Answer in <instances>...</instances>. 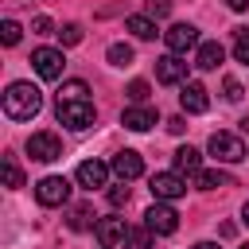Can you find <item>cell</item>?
<instances>
[{"label": "cell", "instance_id": "cell-25", "mask_svg": "<svg viewBox=\"0 0 249 249\" xmlns=\"http://www.w3.org/2000/svg\"><path fill=\"white\" fill-rule=\"evenodd\" d=\"M58 39H62V47H78L82 43V23H62Z\"/></svg>", "mask_w": 249, "mask_h": 249}, {"label": "cell", "instance_id": "cell-28", "mask_svg": "<svg viewBox=\"0 0 249 249\" xmlns=\"http://www.w3.org/2000/svg\"><path fill=\"white\" fill-rule=\"evenodd\" d=\"M4 183H8L12 191H16V187H23V171H19L12 160H4Z\"/></svg>", "mask_w": 249, "mask_h": 249}, {"label": "cell", "instance_id": "cell-29", "mask_svg": "<svg viewBox=\"0 0 249 249\" xmlns=\"http://www.w3.org/2000/svg\"><path fill=\"white\" fill-rule=\"evenodd\" d=\"M222 97H226V101H241V82H237V78H226V82H222Z\"/></svg>", "mask_w": 249, "mask_h": 249}, {"label": "cell", "instance_id": "cell-26", "mask_svg": "<svg viewBox=\"0 0 249 249\" xmlns=\"http://www.w3.org/2000/svg\"><path fill=\"white\" fill-rule=\"evenodd\" d=\"M233 58L249 66V31H237L233 35Z\"/></svg>", "mask_w": 249, "mask_h": 249}, {"label": "cell", "instance_id": "cell-1", "mask_svg": "<svg viewBox=\"0 0 249 249\" xmlns=\"http://www.w3.org/2000/svg\"><path fill=\"white\" fill-rule=\"evenodd\" d=\"M39 109H43L39 86H31V82H12V86L4 89V113H8L12 121H31Z\"/></svg>", "mask_w": 249, "mask_h": 249}, {"label": "cell", "instance_id": "cell-23", "mask_svg": "<svg viewBox=\"0 0 249 249\" xmlns=\"http://www.w3.org/2000/svg\"><path fill=\"white\" fill-rule=\"evenodd\" d=\"M19 35H23V27H19L16 19H4V23H0V39H4V47H16Z\"/></svg>", "mask_w": 249, "mask_h": 249}, {"label": "cell", "instance_id": "cell-21", "mask_svg": "<svg viewBox=\"0 0 249 249\" xmlns=\"http://www.w3.org/2000/svg\"><path fill=\"white\" fill-rule=\"evenodd\" d=\"M66 222H70V230H78V233H82V230H89V226H97V222H93V210H89L86 202H82V206H74Z\"/></svg>", "mask_w": 249, "mask_h": 249}, {"label": "cell", "instance_id": "cell-4", "mask_svg": "<svg viewBox=\"0 0 249 249\" xmlns=\"http://www.w3.org/2000/svg\"><path fill=\"white\" fill-rule=\"evenodd\" d=\"M27 156L39 160V163H54L62 156V140L54 132H31L27 136Z\"/></svg>", "mask_w": 249, "mask_h": 249}, {"label": "cell", "instance_id": "cell-30", "mask_svg": "<svg viewBox=\"0 0 249 249\" xmlns=\"http://www.w3.org/2000/svg\"><path fill=\"white\" fill-rule=\"evenodd\" d=\"M144 8H148V16H156V19H163V16L171 12V0H144Z\"/></svg>", "mask_w": 249, "mask_h": 249}, {"label": "cell", "instance_id": "cell-22", "mask_svg": "<svg viewBox=\"0 0 249 249\" xmlns=\"http://www.w3.org/2000/svg\"><path fill=\"white\" fill-rule=\"evenodd\" d=\"M105 58H109L113 66H128V62H132V47H128V43H113V47L105 51Z\"/></svg>", "mask_w": 249, "mask_h": 249}, {"label": "cell", "instance_id": "cell-17", "mask_svg": "<svg viewBox=\"0 0 249 249\" xmlns=\"http://www.w3.org/2000/svg\"><path fill=\"white\" fill-rule=\"evenodd\" d=\"M226 58L222 43H198V54H195V66L198 70H218V62Z\"/></svg>", "mask_w": 249, "mask_h": 249}, {"label": "cell", "instance_id": "cell-37", "mask_svg": "<svg viewBox=\"0 0 249 249\" xmlns=\"http://www.w3.org/2000/svg\"><path fill=\"white\" fill-rule=\"evenodd\" d=\"M241 249H249V245H241Z\"/></svg>", "mask_w": 249, "mask_h": 249}, {"label": "cell", "instance_id": "cell-3", "mask_svg": "<svg viewBox=\"0 0 249 249\" xmlns=\"http://www.w3.org/2000/svg\"><path fill=\"white\" fill-rule=\"evenodd\" d=\"M148 187H152L156 202H175V198L187 195V183H183L179 171H156V175L148 179Z\"/></svg>", "mask_w": 249, "mask_h": 249}, {"label": "cell", "instance_id": "cell-7", "mask_svg": "<svg viewBox=\"0 0 249 249\" xmlns=\"http://www.w3.org/2000/svg\"><path fill=\"white\" fill-rule=\"evenodd\" d=\"M35 198H39V206H62L70 198V183L62 175H47L35 183Z\"/></svg>", "mask_w": 249, "mask_h": 249}, {"label": "cell", "instance_id": "cell-13", "mask_svg": "<svg viewBox=\"0 0 249 249\" xmlns=\"http://www.w3.org/2000/svg\"><path fill=\"white\" fill-rule=\"evenodd\" d=\"M187 78V62L179 58V54H163V58H156V82H163V86H179Z\"/></svg>", "mask_w": 249, "mask_h": 249}, {"label": "cell", "instance_id": "cell-5", "mask_svg": "<svg viewBox=\"0 0 249 249\" xmlns=\"http://www.w3.org/2000/svg\"><path fill=\"white\" fill-rule=\"evenodd\" d=\"M206 148H210V156H214L218 163H237V160H245V144H241L233 132H214Z\"/></svg>", "mask_w": 249, "mask_h": 249}, {"label": "cell", "instance_id": "cell-35", "mask_svg": "<svg viewBox=\"0 0 249 249\" xmlns=\"http://www.w3.org/2000/svg\"><path fill=\"white\" fill-rule=\"evenodd\" d=\"M191 249H218L214 241H198V245H191Z\"/></svg>", "mask_w": 249, "mask_h": 249}, {"label": "cell", "instance_id": "cell-24", "mask_svg": "<svg viewBox=\"0 0 249 249\" xmlns=\"http://www.w3.org/2000/svg\"><path fill=\"white\" fill-rule=\"evenodd\" d=\"M128 249H152V230L144 226V230H128Z\"/></svg>", "mask_w": 249, "mask_h": 249}, {"label": "cell", "instance_id": "cell-8", "mask_svg": "<svg viewBox=\"0 0 249 249\" xmlns=\"http://www.w3.org/2000/svg\"><path fill=\"white\" fill-rule=\"evenodd\" d=\"M144 226L152 230V233H175L179 230V214L167 206V202H156V206H148V214H144Z\"/></svg>", "mask_w": 249, "mask_h": 249}, {"label": "cell", "instance_id": "cell-33", "mask_svg": "<svg viewBox=\"0 0 249 249\" xmlns=\"http://www.w3.org/2000/svg\"><path fill=\"white\" fill-rule=\"evenodd\" d=\"M167 128H171V132H183V128H187V121H183V117H171V121H167Z\"/></svg>", "mask_w": 249, "mask_h": 249}, {"label": "cell", "instance_id": "cell-16", "mask_svg": "<svg viewBox=\"0 0 249 249\" xmlns=\"http://www.w3.org/2000/svg\"><path fill=\"white\" fill-rule=\"evenodd\" d=\"M175 171H179V175H198V171H202V152L191 148V144L179 148V152H175Z\"/></svg>", "mask_w": 249, "mask_h": 249}, {"label": "cell", "instance_id": "cell-31", "mask_svg": "<svg viewBox=\"0 0 249 249\" xmlns=\"http://www.w3.org/2000/svg\"><path fill=\"white\" fill-rule=\"evenodd\" d=\"M31 31H35V35H51V31H54V23H51L47 16H35V19H31Z\"/></svg>", "mask_w": 249, "mask_h": 249}, {"label": "cell", "instance_id": "cell-18", "mask_svg": "<svg viewBox=\"0 0 249 249\" xmlns=\"http://www.w3.org/2000/svg\"><path fill=\"white\" fill-rule=\"evenodd\" d=\"M195 183H198L202 191H218V187H233V175L222 171V167H210V171H198Z\"/></svg>", "mask_w": 249, "mask_h": 249}, {"label": "cell", "instance_id": "cell-10", "mask_svg": "<svg viewBox=\"0 0 249 249\" xmlns=\"http://www.w3.org/2000/svg\"><path fill=\"white\" fill-rule=\"evenodd\" d=\"M109 163H101V160H82L78 163V171H74V179H78V187H86V191H97V187H105V179H109Z\"/></svg>", "mask_w": 249, "mask_h": 249}, {"label": "cell", "instance_id": "cell-12", "mask_svg": "<svg viewBox=\"0 0 249 249\" xmlns=\"http://www.w3.org/2000/svg\"><path fill=\"white\" fill-rule=\"evenodd\" d=\"M93 233H97V245H101V249H113L117 241L128 237V226H124V218H97Z\"/></svg>", "mask_w": 249, "mask_h": 249}, {"label": "cell", "instance_id": "cell-6", "mask_svg": "<svg viewBox=\"0 0 249 249\" xmlns=\"http://www.w3.org/2000/svg\"><path fill=\"white\" fill-rule=\"evenodd\" d=\"M31 66H35V74H39V78L54 82V78H62L66 58H62V51H58V47H39V51L31 54Z\"/></svg>", "mask_w": 249, "mask_h": 249}, {"label": "cell", "instance_id": "cell-27", "mask_svg": "<svg viewBox=\"0 0 249 249\" xmlns=\"http://www.w3.org/2000/svg\"><path fill=\"white\" fill-rule=\"evenodd\" d=\"M124 93H128V101L144 105V101H148V82H144V78H136V82H128V89H124Z\"/></svg>", "mask_w": 249, "mask_h": 249}, {"label": "cell", "instance_id": "cell-20", "mask_svg": "<svg viewBox=\"0 0 249 249\" xmlns=\"http://www.w3.org/2000/svg\"><path fill=\"white\" fill-rule=\"evenodd\" d=\"M86 93H89V86H86L82 78H70V82H62V89H58V101H89Z\"/></svg>", "mask_w": 249, "mask_h": 249}, {"label": "cell", "instance_id": "cell-15", "mask_svg": "<svg viewBox=\"0 0 249 249\" xmlns=\"http://www.w3.org/2000/svg\"><path fill=\"white\" fill-rule=\"evenodd\" d=\"M121 124L132 128V132H148V128L156 124V109H148V105H128V109L121 113Z\"/></svg>", "mask_w": 249, "mask_h": 249}, {"label": "cell", "instance_id": "cell-9", "mask_svg": "<svg viewBox=\"0 0 249 249\" xmlns=\"http://www.w3.org/2000/svg\"><path fill=\"white\" fill-rule=\"evenodd\" d=\"M109 167H113V175H117L121 183H132V179H140V175H144V160H140V152H132V148L117 152Z\"/></svg>", "mask_w": 249, "mask_h": 249}, {"label": "cell", "instance_id": "cell-14", "mask_svg": "<svg viewBox=\"0 0 249 249\" xmlns=\"http://www.w3.org/2000/svg\"><path fill=\"white\" fill-rule=\"evenodd\" d=\"M179 105H183V113H206V109H210L206 86H202V82H187L183 93H179Z\"/></svg>", "mask_w": 249, "mask_h": 249}, {"label": "cell", "instance_id": "cell-36", "mask_svg": "<svg viewBox=\"0 0 249 249\" xmlns=\"http://www.w3.org/2000/svg\"><path fill=\"white\" fill-rule=\"evenodd\" d=\"M241 214H245V222H249V202H245V210H241Z\"/></svg>", "mask_w": 249, "mask_h": 249}, {"label": "cell", "instance_id": "cell-34", "mask_svg": "<svg viewBox=\"0 0 249 249\" xmlns=\"http://www.w3.org/2000/svg\"><path fill=\"white\" fill-rule=\"evenodd\" d=\"M226 4H230L233 12H245V8H249V0H226Z\"/></svg>", "mask_w": 249, "mask_h": 249}, {"label": "cell", "instance_id": "cell-11", "mask_svg": "<svg viewBox=\"0 0 249 249\" xmlns=\"http://www.w3.org/2000/svg\"><path fill=\"white\" fill-rule=\"evenodd\" d=\"M163 43H167L171 54H183V51L198 47V31H195L191 23H171V27L163 31Z\"/></svg>", "mask_w": 249, "mask_h": 249}, {"label": "cell", "instance_id": "cell-2", "mask_svg": "<svg viewBox=\"0 0 249 249\" xmlns=\"http://www.w3.org/2000/svg\"><path fill=\"white\" fill-rule=\"evenodd\" d=\"M58 124H66V128H74V132H82V128H89L93 124V101H58Z\"/></svg>", "mask_w": 249, "mask_h": 249}, {"label": "cell", "instance_id": "cell-19", "mask_svg": "<svg viewBox=\"0 0 249 249\" xmlns=\"http://www.w3.org/2000/svg\"><path fill=\"white\" fill-rule=\"evenodd\" d=\"M124 27H128L136 39H156V19H152V16H128Z\"/></svg>", "mask_w": 249, "mask_h": 249}, {"label": "cell", "instance_id": "cell-32", "mask_svg": "<svg viewBox=\"0 0 249 249\" xmlns=\"http://www.w3.org/2000/svg\"><path fill=\"white\" fill-rule=\"evenodd\" d=\"M109 202H113V206H124V202H128V187H124V183H121V187H109Z\"/></svg>", "mask_w": 249, "mask_h": 249}]
</instances>
